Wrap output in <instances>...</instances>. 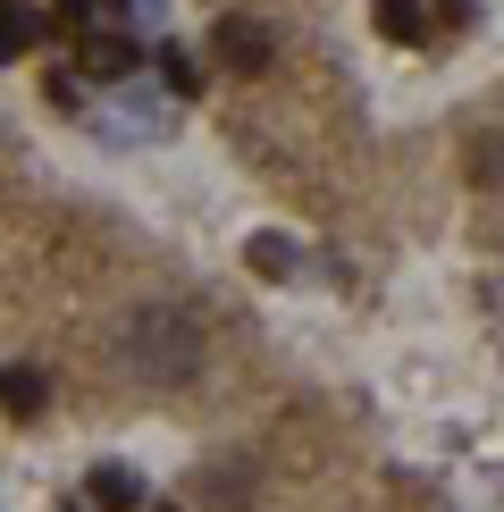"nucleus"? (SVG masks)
Masks as SVG:
<instances>
[{
  "instance_id": "nucleus-8",
  "label": "nucleus",
  "mask_w": 504,
  "mask_h": 512,
  "mask_svg": "<svg viewBox=\"0 0 504 512\" xmlns=\"http://www.w3.org/2000/svg\"><path fill=\"white\" fill-rule=\"evenodd\" d=\"M378 26L395 42H420V0H378Z\"/></svg>"
},
{
  "instance_id": "nucleus-6",
  "label": "nucleus",
  "mask_w": 504,
  "mask_h": 512,
  "mask_svg": "<svg viewBox=\"0 0 504 512\" xmlns=\"http://www.w3.org/2000/svg\"><path fill=\"white\" fill-rule=\"evenodd\" d=\"M84 68L126 76V68H135V42H126V34H84Z\"/></svg>"
},
{
  "instance_id": "nucleus-1",
  "label": "nucleus",
  "mask_w": 504,
  "mask_h": 512,
  "mask_svg": "<svg viewBox=\"0 0 504 512\" xmlns=\"http://www.w3.org/2000/svg\"><path fill=\"white\" fill-rule=\"evenodd\" d=\"M126 370L143 378V387H177V378L202 370V336L185 311H143L126 319Z\"/></svg>"
},
{
  "instance_id": "nucleus-4",
  "label": "nucleus",
  "mask_w": 504,
  "mask_h": 512,
  "mask_svg": "<svg viewBox=\"0 0 504 512\" xmlns=\"http://www.w3.org/2000/svg\"><path fill=\"white\" fill-rule=\"evenodd\" d=\"M84 496H93L101 512H135V504H143V479L126 471V462H101V471L84 479Z\"/></svg>"
},
{
  "instance_id": "nucleus-2",
  "label": "nucleus",
  "mask_w": 504,
  "mask_h": 512,
  "mask_svg": "<svg viewBox=\"0 0 504 512\" xmlns=\"http://www.w3.org/2000/svg\"><path fill=\"white\" fill-rule=\"evenodd\" d=\"M210 51H219L227 68L261 76L269 68V26H261V17H219V26H210Z\"/></svg>"
},
{
  "instance_id": "nucleus-3",
  "label": "nucleus",
  "mask_w": 504,
  "mask_h": 512,
  "mask_svg": "<svg viewBox=\"0 0 504 512\" xmlns=\"http://www.w3.org/2000/svg\"><path fill=\"white\" fill-rule=\"evenodd\" d=\"M42 403H51V378H42L34 361H9V370H0V412H9V420H34Z\"/></svg>"
},
{
  "instance_id": "nucleus-5",
  "label": "nucleus",
  "mask_w": 504,
  "mask_h": 512,
  "mask_svg": "<svg viewBox=\"0 0 504 512\" xmlns=\"http://www.w3.org/2000/svg\"><path fill=\"white\" fill-rule=\"evenodd\" d=\"M42 26H51L42 9H17V0H0V68L34 51V34H42Z\"/></svg>"
},
{
  "instance_id": "nucleus-7",
  "label": "nucleus",
  "mask_w": 504,
  "mask_h": 512,
  "mask_svg": "<svg viewBox=\"0 0 504 512\" xmlns=\"http://www.w3.org/2000/svg\"><path fill=\"white\" fill-rule=\"evenodd\" d=\"M244 261L261 269V277H286V269H294V244H278V236H252V244H244Z\"/></svg>"
},
{
  "instance_id": "nucleus-9",
  "label": "nucleus",
  "mask_w": 504,
  "mask_h": 512,
  "mask_svg": "<svg viewBox=\"0 0 504 512\" xmlns=\"http://www.w3.org/2000/svg\"><path fill=\"white\" fill-rule=\"evenodd\" d=\"M160 84H168V93H202V84H194V59H185L177 42H160Z\"/></svg>"
}]
</instances>
